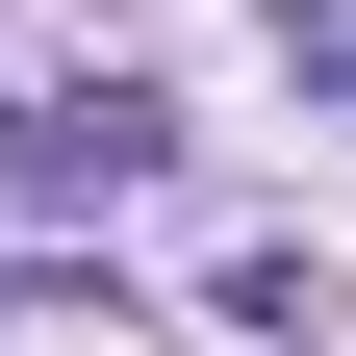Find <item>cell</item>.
I'll use <instances>...</instances> for the list:
<instances>
[{
	"label": "cell",
	"instance_id": "cell-1",
	"mask_svg": "<svg viewBox=\"0 0 356 356\" xmlns=\"http://www.w3.org/2000/svg\"><path fill=\"white\" fill-rule=\"evenodd\" d=\"M0 178L76 229V204H127V178H153V102H127V76H76V102H26V153H0Z\"/></svg>",
	"mask_w": 356,
	"mask_h": 356
},
{
	"label": "cell",
	"instance_id": "cell-2",
	"mask_svg": "<svg viewBox=\"0 0 356 356\" xmlns=\"http://www.w3.org/2000/svg\"><path fill=\"white\" fill-rule=\"evenodd\" d=\"M280 76H305V102H356V0H280Z\"/></svg>",
	"mask_w": 356,
	"mask_h": 356
}]
</instances>
